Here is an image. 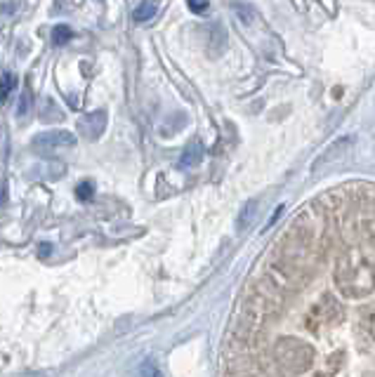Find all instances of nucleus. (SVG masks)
I'll return each instance as SVG.
<instances>
[{"label":"nucleus","mask_w":375,"mask_h":377,"mask_svg":"<svg viewBox=\"0 0 375 377\" xmlns=\"http://www.w3.org/2000/svg\"><path fill=\"white\" fill-rule=\"evenodd\" d=\"M373 188H333L297 215L244 299L239 373L343 375L375 349Z\"/></svg>","instance_id":"1"},{"label":"nucleus","mask_w":375,"mask_h":377,"mask_svg":"<svg viewBox=\"0 0 375 377\" xmlns=\"http://www.w3.org/2000/svg\"><path fill=\"white\" fill-rule=\"evenodd\" d=\"M76 135H71L69 130H52L43 132L33 140V149H43V151H52V149H71L76 147Z\"/></svg>","instance_id":"2"},{"label":"nucleus","mask_w":375,"mask_h":377,"mask_svg":"<svg viewBox=\"0 0 375 377\" xmlns=\"http://www.w3.org/2000/svg\"><path fill=\"white\" fill-rule=\"evenodd\" d=\"M107 127V111H95V114H87L85 118L78 123V130L87 140H97L99 135L104 132Z\"/></svg>","instance_id":"3"},{"label":"nucleus","mask_w":375,"mask_h":377,"mask_svg":"<svg viewBox=\"0 0 375 377\" xmlns=\"http://www.w3.org/2000/svg\"><path fill=\"white\" fill-rule=\"evenodd\" d=\"M203 153H206V149H203V144L194 140L189 144V147L184 149V153H182V158H180V168H196L198 163L203 160Z\"/></svg>","instance_id":"4"},{"label":"nucleus","mask_w":375,"mask_h":377,"mask_svg":"<svg viewBox=\"0 0 375 377\" xmlns=\"http://www.w3.org/2000/svg\"><path fill=\"white\" fill-rule=\"evenodd\" d=\"M257 201H250V203H246L244 205V210H241V215H239V222H236V229L239 231H246V226H250L253 222H255L257 217Z\"/></svg>","instance_id":"5"},{"label":"nucleus","mask_w":375,"mask_h":377,"mask_svg":"<svg viewBox=\"0 0 375 377\" xmlns=\"http://www.w3.org/2000/svg\"><path fill=\"white\" fill-rule=\"evenodd\" d=\"M156 14V3L153 0H144V3H140V8L135 10V14H132V19L135 21H149L151 17Z\"/></svg>","instance_id":"6"},{"label":"nucleus","mask_w":375,"mask_h":377,"mask_svg":"<svg viewBox=\"0 0 375 377\" xmlns=\"http://www.w3.org/2000/svg\"><path fill=\"white\" fill-rule=\"evenodd\" d=\"M14 85H17L14 74H5L3 80H0V102H8L10 94H12V90H14Z\"/></svg>","instance_id":"7"},{"label":"nucleus","mask_w":375,"mask_h":377,"mask_svg":"<svg viewBox=\"0 0 375 377\" xmlns=\"http://www.w3.org/2000/svg\"><path fill=\"white\" fill-rule=\"evenodd\" d=\"M71 38H74V31H71L66 24L54 26V31H52V41H54V45H64V43H69Z\"/></svg>","instance_id":"8"},{"label":"nucleus","mask_w":375,"mask_h":377,"mask_svg":"<svg viewBox=\"0 0 375 377\" xmlns=\"http://www.w3.org/2000/svg\"><path fill=\"white\" fill-rule=\"evenodd\" d=\"M76 196H78L81 201H90V198L95 196V188H92L90 182H83V184L76 186Z\"/></svg>","instance_id":"9"},{"label":"nucleus","mask_w":375,"mask_h":377,"mask_svg":"<svg viewBox=\"0 0 375 377\" xmlns=\"http://www.w3.org/2000/svg\"><path fill=\"white\" fill-rule=\"evenodd\" d=\"M186 5H189V10L191 12H196V14H201V12H206L208 10V0H186Z\"/></svg>","instance_id":"10"},{"label":"nucleus","mask_w":375,"mask_h":377,"mask_svg":"<svg viewBox=\"0 0 375 377\" xmlns=\"http://www.w3.org/2000/svg\"><path fill=\"white\" fill-rule=\"evenodd\" d=\"M31 109V97H29V90H24V94H21L19 99V107H17V111H19V116H26Z\"/></svg>","instance_id":"11"},{"label":"nucleus","mask_w":375,"mask_h":377,"mask_svg":"<svg viewBox=\"0 0 375 377\" xmlns=\"http://www.w3.org/2000/svg\"><path fill=\"white\" fill-rule=\"evenodd\" d=\"M50 250H52V246H50V243H43V246H41V255H43V257H47Z\"/></svg>","instance_id":"12"},{"label":"nucleus","mask_w":375,"mask_h":377,"mask_svg":"<svg viewBox=\"0 0 375 377\" xmlns=\"http://www.w3.org/2000/svg\"><path fill=\"white\" fill-rule=\"evenodd\" d=\"M8 201V193H5V186H0V205Z\"/></svg>","instance_id":"13"}]
</instances>
